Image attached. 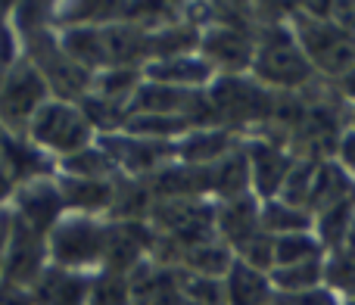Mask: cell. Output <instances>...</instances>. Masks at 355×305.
<instances>
[{
    "label": "cell",
    "mask_w": 355,
    "mask_h": 305,
    "mask_svg": "<svg viewBox=\"0 0 355 305\" xmlns=\"http://www.w3.org/2000/svg\"><path fill=\"white\" fill-rule=\"evenodd\" d=\"M293 35L321 81L337 85L355 66V35L334 16V3L293 6Z\"/></svg>",
    "instance_id": "6da1fadb"
},
{
    "label": "cell",
    "mask_w": 355,
    "mask_h": 305,
    "mask_svg": "<svg viewBox=\"0 0 355 305\" xmlns=\"http://www.w3.org/2000/svg\"><path fill=\"white\" fill-rule=\"evenodd\" d=\"M293 16V12H290ZM250 75L262 87L275 94H302L321 81L315 69L309 66L306 53H302L300 41L293 35V25L287 22H271L259 25L256 31V60H252Z\"/></svg>",
    "instance_id": "7a4b0ae2"
},
{
    "label": "cell",
    "mask_w": 355,
    "mask_h": 305,
    "mask_svg": "<svg viewBox=\"0 0 355 305\" xmlns=\"http://www.w3.org/2000/svg\"><path fill=\"white\" fill-rule=\"evenodd\" d=\"M25 137H28L37 150L53 156L56 165H60L62 159L75 156V152L87 150L91 143H97V131H94V125L87 122V116L81 112V106L66 103V100H53V97L37 110V116L31 119Z\"/></svg>",
    "instance_id": "3957f363"
},
{
    "label": "cell",
    "mask_w": 355,
    "mask_h": 305,
    "mask_svg": "<svg viewBox=\"0 0 355 305\" xmlns=\"http://www.w3.org/2000/svg\"><path fill=\"white\" fill-rule=\"evenodd\" d=\"M106 234H110V218L69 212L47 237L50 265L97 274L106 252Z\"/></svg>",
    "instance_id": "277c9868"
},
{
    "label": "cell",
    "mask_w": 355,
    "mask_h": 305,
    "mask_svg": "<svg viewBox=\"0 0 355 305\" xmlns=\"http://www.w3.org/2000/svg\"><path fill=\"white\" fill-rule=\"evenodd\" d=\"M22 56L41 72L47 81V91L53 100H66V103H81L91 97L94 91V72L81 69L66 56L60 44V31H47L41 37H31L22 44Z\"/></svg>",
    "instance_id": "5b68a950"
},
{
    "label": "cell",
    "mask_w": 355,
    "mask_h": 305,
    "mask_svg": "<svg viewBox=\"0 0 355 305\" xmlns=\"http://www.w3.org/2000/svg\"><path fill=\"white\" fill-rule=\"evenodd\" d=\"M47 100H50L47 81L22 56L16 66H10L0 75V125H3V131L6 134L25 137L31 119L37 116V110Z\"/></svg>",
    "instance_id": "8992f818"
},
{
    "label": "cell",
    "mask_w": 355,
    "mask_h": 305,
    "mask_svg": "<svg viewBox=\"0 0 355 305\" xmlns=\"http://www.w3.org/2000/svg\"><path fill=\"white\" fill-rule=\"evenodd\" d=\"M246 162H250V181H252V196L259 202L281 196L284 184H287L290 171L296 165V152L287 143L275 141L265 134H252L243 141Z\"/></svg>",
    "instance_id": "52a82bcc"
},
{
    "label": "cell",
    "mask_w": 355,
    "mask_h": 305,
    "mask_svg": "<svg viewBox=\"0 0 355 305\" xmlns=\"http://www.w3.org/2000/svg\"><path fill=\"white\" fill-rule=\"evenodd\" d=\"M6 209L12 212L16 221H22L25 227L44 234V237H50V231L69 215L62 190H60V184H56V175L19 184Z\"/></svg>",
    "instance_id": "ba28073f"
},
{
    "label": "cell",
    "mask_w": 355,
    "mask_h": 305,
    "mask_svg": "<svg viewBox=\"0 0 355 305\" xmlns=\"http://www.w3.org/2000/svg\"><path fill=\"white\" fill-rule=\"evenodd\" d=\"M106 147V152L112 156L119 175L122 177H135V181H147L153 177L159 168H166L168 162L178 159V143H159V141H144L135 134H106L97 137Z\"/></svg>",
    "instance_id": "9c48e42d"
},
{
    "label": "cell",
    "mask_w": 355,
    "mask_h": 305,
    "mask_svg": "<svg viewBox=\"0 0 355 305\" xmlns=\"http://www.w3.org/2000/svg\"><path fill=\"white\" fill-rule=\"evenodd\" d=\"M200 56L215 75H250L256 60V31L209 25L200 37Z\"/></svg>",
    "instance_id": "30bf717a"
},
{
    "label": "cell",
    "mask_w": 355,
    "mask_h": 305,
    "mask_svg": "<svg viewBox=\"0 0 355 305\" xmlns=\"http://www.w3.org/2000/svg\"><path fill=\"white\" fill-rule=\"evenodd\" d=\"M47 265H50L47 237L12 218V234H10V246H6L0 284H12V287L31 290L37 277L47 271Z\"/></svg>",
    "instance_id": "8fae6325"
},
{
    "label": "cell",
    "mask_w": 355,
    "mask_h": 305,
    "mask_svg": "<svg viewBox=\"0 0 355 305\" xmlns=\"http://www.w3.org/2000/svg\"><path fill=\"white\" fill-rule=\"evenodd\" d=\"M156 243V231L147 221H110V234H106V252L100 271H112V274H131L150 262V250Z\"/></svg>",
    "instance_id": "7c38bea8"
},
{
    "label": "cell",
    "mask_w": 355,
    "mask_h": 305,
    "mask_svg": "<svg viewBox=\"0 0 355 305\" xmlns=\"http://www.w3.org/2000/svg\"><path fill=\"white\" fill-rule=\"evenodd\" d=\"M259 234H262V202L252 193L240 200L215 202V237L231 246L234 256Z\"/></svg>",
    "instance_id": "4fadbf2b"
},
{
    "label": "cell",
    "mask_w": 355,
    "mask_h": 305,
    "mask_svg": "<svg viewBox=\"0 0 355 305\" xmlns=\"http://www.w3.org/2000/svg\"><path fill=\"white\" fill-rule=\"evenodd\" d=\"M119 181L122 177H75L60 175L56 171V184L62 190L66 209L72 215H94V218H106L116 202Z\"/></svg>",
    "instance_id": "5bb4252c"
},
{
    "label": "cell",
    "mask_w": 355,
    "mask_h": 305,
    "mask_svg": "<svg viewBox=\"0 0 355 305\" xmlns=\"http://www.w3.org/2000/svg\"><path fill=\"white\" fill-rule=\"evenodd\" d=\"M243 143V137L231 128L221 125H209V128H190L187 134L178 141V162L193 165V168H212L225 156Z\"/></svg>",
    "instance_id": "9a60e30c"
},
{
    "label": "cell",
    "mask_w": 355,
    "mask_h": 305,
    "mask_svg": "<svg viewBox=\"0 0 355 305\" xmlns=\"http://www.w3.org/2000/svg\"><path fill=\"white\" fill-rule=\"evenodd\" d=\"M91 284H94V274H87V271L47 265V271L37 277L28 293L35 305H87Z\"/></svg>",
    "instance_id": "2e32d148"
},
{
    "label": "cell",
    "mask_w": 355,
    "mask_h": 305,
    "mask_svg": "<svg viewBox=\"0 0 355 305\" xmlns=\"http://www.w3.org/2000/svg\"><path fill=\"white\" fill-rule=\"evenodd\" d=\"M131 305H181V268L144 262L128 274Z\"/></svg>",
    "instance_id": "e0dca14e"
},
{
    "label": "cell",
    "mask_w": 355,
    "mask_h": 305,
    "mask_svg": "<svg viewBox=\"0 0 355 305\" xmlns=\"http://www.w3.org/2000/svg\"><path fill=\"white\" fill-rule=\"evenodd\" d=\"M144 78L178 87V91H206L215 81V72L200 53H187V56H172V60L147 62Z\"/></svg>",
    "instance_id": "ac0fdd59"
},
{
    "label": "cell",
    "mask_w": 355,
    "mask_h": 305,
    "mask_svg": "<svg viewBox=\"0 0 355 305\" xmlns=\"http://www.w3.org/2000/svg\"><path fill=\"white\" fill-rule=\"evenodd\" d=\"M202 91H178V87L159 85V81H147L137 87L131 97V116H181L190 122V110H193L196 97ZM193 128V125H190Z\"/></svg>",
    "instance_id": "d6986e66"
},
{
    "label": "cell",
    "mask_w": 355,
    "mask_h": 305,
    "mask_svg": "<svg viewBox=\"0 0 355 305\" xmlns=\"http://www.w3.org/2000/svg\"><path fill=\"white\" fill-rule=\"evenodd\" d=\"M221 284H225V305H275L271 274L250 268L240 259H234L231 271L225 274Z\"/></svg>",
    "instance_id": "ffe728a7"
},
{
    "label": "cell",
    "mask_w": 355,
    "mask_h": 305,
    "mask_svg": "<svg viewBox=\"0 0 355 305\" xmlns=\"http://www.w3.org/2000/svg\"><path fill=\"white\" fill-rule=\"evenodd\" d=\"M246 141V137H243ZM209 171V200L212 202H227V200H240V196L252 193V181H250V162H246V150L240 143L231 156H225L221 162H215Z\"/></svg>",
    "instance_id": "44dd1931"
},
{
    "label": "cell",
    "mask_w": 355,
    "mask_h": 305,
    "mask_svg": "<svg viewBox=\"0 0 355 305\" xmlns=\"http://www.w3.org/2000/svg\"><path fill=\"white\" fill-rule=\"evenodd\" d=\"M60 44H62L69 60L78 62V66L87 69V72L97 75L110 66V60H106L103 25H75V28H62Z\"/></svg>",
    "instance_id": "7402d4cb"
},
{
    "label": "cell",
    "mask_w": 355,
    "mask_h": 305,
    "mask_svg": "<svg viewBox=\"0 0 355 305\" xmlns=\"http://www.w3.org/2000/svg\"><path fill=\"white\" fill-rule=\"evenodd\" d=\"M234 250L225 246L218 237L209 240V243H200V246H190V250L181 252V265L178 268L187 271V274H200V277H218L225 281V274L231 271L234 265Z\"/></svg>",
    "instance_id": "603a6c76"
},
{
    "label": "cell",
    "mask_w": 355,
    "mask_h": 305,
    "mask_svg": "<svg viewBox=\"0 0 355 305\" xmlns=\"http://www.w3.org/2000/svg\"><path fill=\"white\" fill-rule=\"evenodd\" d=\"M262 231L271 237H287V234H302V231H315V215L302 206L281 200H265L262 202Z\"/></svg>",
    "instance_id": "cb8c5ba5"
},
{
    "label": "cell",
    "mask_w": 355,
    "mask_h": 305,
    "mask_svg": "<svg viewBox=\"0 0 355 305\" xmlns=\"http://www.w3.org/2000/svg\"><path fill=\"white\" fill-rule=\"evenodd\" d=\"M6 22H10L12 35L19 37V44L41 37L47 31L56 28V3H12L6 10Z\"/></svg>",
    "instance_id": "d4e9b609"
},
{
    "label": "cell",
    "mask_w": 355,
    "mask_h": 305,
    "mask_svg": "<svg viewBox=\"0 0 355 305\" xmlns=\"http://www.w3.org/2000/svg\"><path fill=\"white\" fill-rule=\"evenodd\" d=\"M321 259H327V250L315 231L287 234V237L275 240V268H287V265H302V262H321Z\"/></svg>",
    "instance_id": "484cf974"
},
{
    "label": "cell",
    "mask_w": 355,
    "mask_h": 305,
    "mask_svg": "<svg viewBox=\"0 0 355 305\" xmlns=\"http://www.w3.org/2000/svg\"><path fill=\"white\" fill-rule=\"evenodd\" d=\"M56 171L60 175H75V177H122L116 168V162H112V156L106 152L103 143H91L87 150L75 152V156L62 159L60 165H56Z\"/></svg>",
    "instance_id": "4316f807"
},
{
    "label": "cell",
    "mask_w": 355,
    "mask_h": 305,
    "mask_svg": "<svg viewBox=\"0 0 355 305\" xmlns=\"http://www.w3.org/2000/svg\"><path fill=\"white\" fill-rule=\"evenodd\" d=\"M141 85H144V69H103V72L94 75L91 94L131 106V97L137 94Z\"/></svg>",
    "instance_id": "83f0119b"
},
{
    "label": "cell",
    "mask_w": 355,
    "mask_h": 305,
    "mask_svg": "<svg viewBox=\"0 0 355 305\" xmlns=\"http://www.w3.org/2000/svg\"><path fill=\"white\" fill-rule=\"evenodd\" d=\"M271 284H275V293H306V290L324 287V259L321 262L275 268L271 271Z\"/></svg>",
    "instance_id": "f1b7e54d"
},
{
    "label": "cell",
    "mask_w": 355,
    "mask_h": 305,
    "mask_svg": "<svg viewBox=\"0 0 355 305\" xmlns=\"http://www.w3.org/2000/svg\"><path fill=\"white\" fill-rule=\"evenodd\" d=\"M87 305H131V281L128 274H112V271H97L91 284Z\"/></svg>",
    "instance_id": "f546056e"
},
{
    "label": "cell",
    "mask_w": 355,
    "mask_h": 305,
    "mask_svg": "<svg viewBox=\"0 0 355 305\" xmlns=\"http://www.w3.org/2000/svg\"><path fill=\"white\" fill-rule=\"evenodd\" d=\"M181 296L193 305H225V284L218 277H200L181 271Z\"/></svg>",
    "instance_id": "4dcf8cb0"
},
{
    "label": "cell",
    "mask_w": 355,
    "mask_h": 305,
    "mask_svg": "<svg viewBox=\"0 0 355 305\" xmlns=\"http://www.w3.org/2000/svg\"><path fill=\"white\" fill-rule=\"evenodd\" d=\"M337 293L331 287H315V290H306V293H275V305H340Z\"/></svg>",
    "instance_id": "1f68e13d"
},
{
    "label": "cell",
    "mask_w": 355,
    "mask_h": 305,
    "mask_svg": "<svg viewBox=\"0 0 355 305\" xmlns=\"http://www.w3.org/2000/svg\"><path fill=\"white\" fill-rule=\"evenodd\" d=\"M331 159L355 181V128H352V125L343 131V134H340V141H337V147H334Z\"/></svg>",
    "instance_id": "d6a6232c"
},
{
    "label": "cell",
    "mask_w": 355,
    "mask_h": 305,
    "mask_svg": "<svg viewBox=\"0 0 355 305\" xmlns=\"http://www.w3.org/2000/svg\"><path fill=\"white\" fill-rule=\"evenodd\" d=\"M0 305H35L28 290L12 287V284H0Z\"/></svg>",
    "instance_id": "836d02e7"
},
{
    "label": "cell",
    "mask_w": 355,
    "mask_h": 305,
    "mask_svg": "<svg viewBox=\"0 0 355 305\" xmlns=\"http://www.w3.org/2000/svg\"><path fill=\"white\" fill-rule=\"evenodd\" d=\"M10 234H12V212L0 209V277H3V259H6V246H10Z\"/></svg>",
    "instance_id": "e575fe53"
},
{
    "label": "cell",
    "mask_w": 355,
    "mask_h": 305,
    "mask_svg": "<svg viewBox=\"0 0 355 305\" xmlns=\"http://www.w3.org/2000/svg\"><path fill=\"white\" fill-rule=\"evenodd\" d=\"M334 91H337L340 97H343V103L352 110V106H355V66L343 75V78L337 81V85H334Z\"/></svg>",
    "instance_id": "d590c367"
},
{
    "label": "cell",
    "mask_w": 355,
    "mask_h": 305,
    "mask_svg": "<svg viewBox=\"0 0 355 305\" xmlns=\"http://www.w3.org/2000/svg\"><path fill=\"white\" fill-rule=\"evenodd\" d=\"M334 16L355 35V3H334Z\"/></svg>",
    "instance_id": "8d00e7d4"
},
{
    "label": "cell",
    "mask_w": 355,
    "mask_h": 305,
    "mask_svg": "<svg viewBox=\"0 0 355 305\" xmlns=\"http://www.w3.org/2000/svg\"><path fill=\"white\" fill-rule=\"evenodd\" d=\"M340 305H355V299H343V302H340Z\"/></svg>",
    "instance_id": "74e56055"
}]
</instances>
